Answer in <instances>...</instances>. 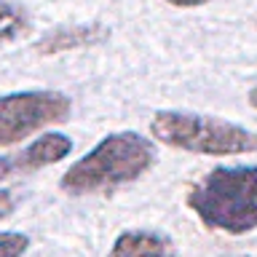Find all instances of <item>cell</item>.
I'll return each instance as SVG.
<instances>
[{"mask_svg":"<svg viewBox=\"0 0 257 257\" xmlns=\"http://www.w3.org/2000/svg\"><path fill=\"white\" fill-rule=\"evenodd\" d=\"M156 164V148L137 132H118L94 145L62 174L59 188L67 196H96L112 193L120 185L140 180Z\"/></svg>","mask_w":257,"mask_h":257,"instance_id":"obj_1","label":"cell"},{"mask_svg":"<svg viewBox=\"0 0 257 257\" xmlns=\"http://www.w3.org/2000/svg\"><path fill=\"white\" fill-rule=\"evenodd\" d=\"M185 204L209 230H257V166H214L193 182Z\"/></svg>","mask_w":257,"mask_h":257,"instance_id":"obj_2","label":"cell"},{"mask_svg":"<svg viewBox=\"0 0 257 257\" xmlns=\"http://www.w3.org/2000/svg\"><path fill=\"white\" fill-rule=\"evenodd\" d=\"M150 134L166 148L198 156H241L257 150V134L249 128L182 110H158L150 118Z\"/></svg>","mask_w":257,"mask_h":257,"instance_id":"obj_3","label":"cell"},{"mask_svg":"<svg viewBox=\"0 0 257 257\" xmlns=\"http://www.w3.org/2000/svg\"><path fill=\"white\" fill-rule=\"evenodd\" d=\"M70 96L51 88L16 91L0 96V148H11L35 132L64 123L70 115Z\"/></svg>","mask_w":257,"mask_h":257,"instance_id":"obj_4","label":"cell"},{"mask_svg":"<svg viewBox=\"0 0 257 257\" xmlns=\"http://www.w3.org/2000/svg\"><path fill=\"white\" fill-rule=\"evenodd\" d=\"M110 38V30L99 22H88V24H67V27H56L48 35H43L35 43V51L40 56H54L62 51H72V48H83V46H96L104 43Z\"/></svg>","mask_w":257,"mask_h":257,"instance_id":"obj_5","label":"cell"},{"mask_svg":"<svg viewBox=\"0 0 257 257\" xmlns=\"http://www.w3.org/2000/svg\"><path fill=\"white\" fill-rule=\"evenodd\" d=\"M107 257H177V246L172 236L161 230H123L112 241Z\"/></svg>","mask_w":257,"mask_h":257,"instance_id":"obj_6","label":"cell"},{"mask_svg":"<svg viewBox=\"0 0 257 257\" xmlns=\"http://www.w3.org/2000/svg\"><path fill=\"white\" fill-rule=\"evenodd\" d=\"M70 150H72V140L67 134L46 132L16 156V166H19V172H35V169L59 164L64 156H70Z\"/></svg>","mask_w":257,"mask_h":257,"instance_id":"obj_7","label":"cell"},{"mask_svg":"<svg viewBox=\"0 0 257 257\" xmlns=\"http://www.w3.org/2000/svg\"><path fill=\"white\" fill-rule=\"evenodd\" d=\"M24 30H27V16H24V11L16 8L14 3L0 0V43L16 40Z\"/></svg>","mask_w":257,"mask_h":257,"instance_id":"obj_8","label":"cell"},{"mask_svg":"<svg viewBox=\"0 0 257 257\" xmlns=\"http://www.w3.org/2000/svg\"><path fill=\"white\" fill-rule=\"evenodd\" d=\"M27 249H30V236L16 230L0 233V257H22Z\"/></svg>","mask_w":257,"mask_h":257,"instance_id":"obj_9","label":"cell"},{"mask_svg":"<svg viewBox=\"0 0 257 257\" xmlns=\"http://www.w3.org/2000/svg\"><path fill=\"white\" fill-rule=\"evenodd\" d=\"M16 209V201H14V193L11 190H0V220L11 217Z\"/></svg>","mask_w":257,"mask_h":257,"instance_id":"obj_10","label":"cell"},{"mask_svg":"<svg viewBox=\"0 0 257 257\" xmlns=\"http://www.w3.org/2000/svg\"><path fill=\"white\" fill-rule=\"evenodd\" d=\"M14 172H19V166H16V158H8V156H0V182L8 180Z\"/></svg>","mask_w":257,"mask_h":257,"instance_id":"obj_11","label":"cell"},{"mask_svg":"<svg viewBox=\"0 0 257 257\" xmlns=\"http://www.w3.org/2000/svg\"><path fill=\"white\" fill-rule=\"evenodd\" d=\"M169 6H177V8H196V6H206L212 0H166Z\"/></svg>","mask_w":257,"mask_h":257,"instance_id":"obj_12","label":"cell"},{"mask_svg":"<svg viewBox=\"0 0 257 257\" xmlns=\"http://www.w3.org/2000/svg\"><path fill=\"white\" fill-rule=\"evenodd\" d=\"M246 99H249V104H252V107L257 110V83L249 88V94H246Z\"/></svg>","mask_w":257,"mask_h":257,"instance_id":"obj_13","label":"cell"},{"mask_svg":"<svg viewBox=\"0 0 257 257\" xmlns=\"http://www.w3.org/2000/svg\"><path fill=\"white\" fill-rule=\"evenodd\" d=\"M254 24H257V16H254Z\"/></svg>","mask_w":257,"mask_h":257,"instance_id":"obj_14","label":"cell"}]
</instances>
